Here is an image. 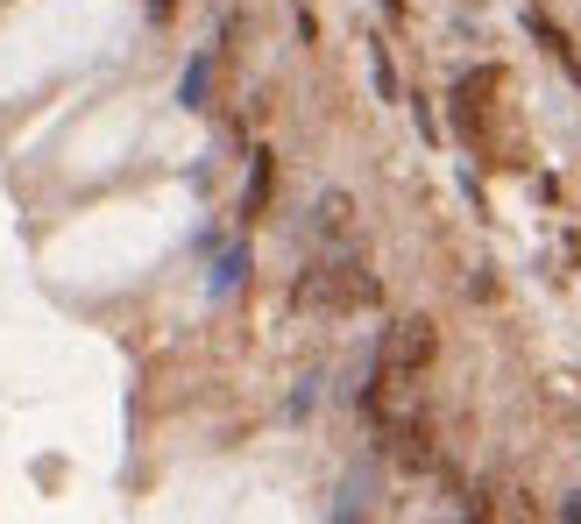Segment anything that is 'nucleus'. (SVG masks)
<instances>
[{"label": "nucleus", "mask_w": 581, "mask_h": 524, "mask_svg": "<svg viewBox=\"0 0 581 524\" xmlns=\"http://www.w3.org/2000/svg\"><path fill=\"white\" fill-rule=\"evenodd\" d=\"M298 305L305 312H362V305H376V277H369L355 256H326V263H312L305 277H298Z\"/></svg>", "instance_id": "1"}, {"label": "nucleus", "mask_w": 581, "mask_h": 524, "mask_svg": "<svg viewBox=\"0 0 581 524\" xmlns=\"http://www.w3.org/2000/svg\"><path fill=\"white\" fill-rule=\"evenodd\" d=\"M433 354H440V334H433V319H397L391 334H383L376 376H383V383H411L419 369H433Z\"/></svg>", "instance_id": "2"}, {"label": "nucleus", "mask_w": 581, "mask_h": 524, "mask_svg": "<svg viewBox=\"0 0 581 524\" xmlns=\"http://www.w3.org/2000/svg\"><path fill=\"white\" fill-rule=\"evenodd\" d=\"M270 185H277V156H270V149H256V171H248V191H242V220L270 213Z\"/></svg>", "instance_id": "3"}, {"label": "nucleus", "mask_w": 581, "mask_h": 524, "mask_svg": "<svg viewBox=\"0 0 581 524\" xmlns=\"http://www.w3.org/2000/svg\"><path fill=\"white\" fill-rule=\"evenodd\" d=\"M391 454L405 461V468H433V440H426V426H397L391 432Z\"/></svg>", "instance_id": "4"}, {"label": "nucleus", "mask_w": 581, "mask_h": 524, "mask_svg": "<svg viewBox=\"0 0 581 524\" xmlns=\"http://www.w3.org/2000/svg\"><path fill=\"white\" fill-rule=\"evenodd\" d=\"M185 107H213V57L185 65Z\"/></svg>", "instance_id": "5"}, {"label": "nucleus", "mask_w": 581, "mask_h": 524, "mask_svg": "<svg viewBox=\"0 0 581 524\" xmlns=\"http://www.w3.org/2000/svg\"><path fill=\"white\" fill-rule=\"evenodd\" d=\"M369 71H376V93L397 100V71H391V50H383V43H369Z\"/></svg>", "instance_id": "6"}, {"label": "nucleus", "mask_w": 581, "mask_h": 524, "mask_svg": "<svg viewBox=\"0 0 581 524\" xmlns=\"http://www.w3.org/2000/svg\"><path fill=\"white\" fill-rule=\"evenodd\" d=\"M319 234H348V199H340V191L319 199Z\"/></svg>", "instance_id": "7"}, {"label": "nucleus", "mask_w": 581, "mask_h": 524, "mask_svg": "<svg viewBox=\"0 0 581 524\" xmlns=\"http://www.w3.org/2000/svg\"><path fill=\"white\" fill-rule=\"evenodd\" d=\"M383 8H391V14H405V0H383Z\"/></svg>", "instance_id": "8"}]
</instances>
